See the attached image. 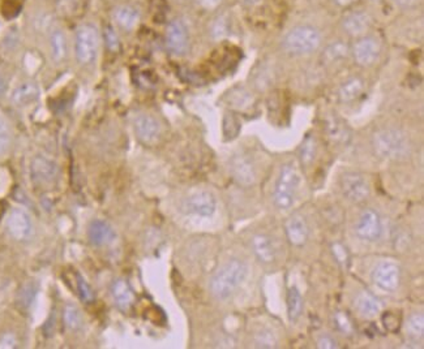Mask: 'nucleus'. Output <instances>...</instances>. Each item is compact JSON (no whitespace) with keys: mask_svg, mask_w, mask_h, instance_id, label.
Instances as JSON below:
<instances>
[{"mask_svg":"<svg viewBox=\"0 0 424 349\" xmlns=\"http://www.w3.org/2000/svg\"><path fill=\"white\" fill-rule=\"evenodd\" d=\"M248 268L247 265L234 258L226 265L222 266L219 271L210 279V292L217 300H228L234 295V292L239 288V286L247 277Z\"/></svg>","mask_w":424,"mask_h":349,"instance_id":"1","label":"nucleus"},{"mask_svg":"<svg viewBox=\"0 0 424 349\" xmlns=\"http://www.w3.org/2000/svg\"><path fill=\"white\" fill-rule=\"evenodd\" d=\"M372 147L376 154L384 159H401L406 157L410 149L409 140L400 129H381L372 137Z\"/></svg>","mask_w":424,"mask_h":349,"instance_id":"2","label":"nucleus"},{"mask_svg":"<svg viewBox=\"0 0 424 349\" xmlns=\"http://www.w3.org/2000/svg\"><path fill=\"white\" fill-rule=\"evenodd\" d=\"M321 36L312 26H296L283 38V48L292 55H305L320 46Z\"/></svg>","mask_w":424,"mask_h":349,"instance_id":"3","label":"nucleus"},{"mask_svg":"<svg viewBox=\"0 0 424 349\" xmlns=\"http://www.w3.org/2000/svg\"><path fill=\"white\" fill-rule=\"evenodd\" d=\"M99 47V34L93 25H81L74 36V55L81 65H89L96 61Z\"/></svg>","mask_w":424,"mask_h":349,"instance_id":"4","label":"nucleus"},{"mask_svg":"<svg viewBox=\"0 0 424 349\" xmlns=\"http://www.w3.org/2000/svg\"><path fill=\"white\" fill-rule=\"evenodd\" d=\"M301 182L298 171L292 165H285L279 172V180L273 195L274 205L281 210L290 209L295 201V192Z\"/></svg>","mask_w":424,"mask_h":349,"instance_id":"5","label":"nucleus"},{"mask_svg":"<svg viewBox=\"0 0 424 349\" xmlns=\"http://www.w3.org/2000/svg\"><path fill=\"white\" fill-rule=\"evenodd\" d=\"M341 189L347 200L361 204L370 197V185L361 173L347 172L341 178Z\"/></svg>","mask_w":424,"mask_h":349,"instance_id":"6","label":"nucleus"},{"mask_svg":"<svg viewBox=\"0 0 424 349\" xmlns=\"http://www.w3.org/2000/svg\"><path fill=\"white\" fill-rule=\"evenodd\" d=\"M355 232L359 239L368 241V242H375L383 235L381 218L375 210H371V209L364 210L361 218L358 219V223L355 226Z\"/></svg>","mask_w":424,"mask_h":349,"instance_id":"7","label":"nucleus"},{"mask_svg":"<svg viewBox=\"0 0 424 349\" xmlns=\"http://www.w3.org/2000/svg\"><path fill=\"white\" fill-rule=\"evenodd\" d=\"M372 280L378 288L385 292H394L400 287V267L393 262L383 261L374 268Z\"/></svg>","mask_w":424,"mask_h":349,"instance_id":"8","label":"nucleus"},{"mask_svg":"<svg viewBox=\"0 0 424 349\" xmlns=\"http://www.w3.org/2000/svg\"><path fill=\"white\" fill-rule=\"evenodd\" d=\"M7 231L13 240L26 241L33 233L32 219L24 210L13 209L7 218Z\"/></svg>","mask_w":424,"mask_h":349,"instance_id":"9","label":"nucleus"},{"mask_svg":"<svg viewBox=\"0 0 424 349\" xmlns=\"http://www.w3.org/2000/svg\"><path fill=\"white\" fill-rule=\"evenodd\" d=\"M380 43L374 36H362L352 47L354 59L362 67H370L375 64L380 56Z\"/></svg>","mask_w":424,"mask_h":349,"instance_id":"10","label":"nucleus"},{"mask_svg":"<svg viewBox=\"0 0 424 349\" xmlns=\"http://www.w3.org/2000/svg\"><path fill=\"white\" fill-rule=\"evenodd\" d=\"M184 209L199 217H212L217 209V201L212 193L197 192L185 200Z\"/></svg>","mask_w":424,"mask_h":349,"instance_id":"11","label":"nucleus"},{"mask_svg":"<svg viewBox=\"0 0 424 349\" xmlns=\"http://www.w3.org/2000/svg\"><path fill=\"white\" fill-rule=\"evenodd\" d=\"M188 30L181 20H172L166 29V46L170 52L183 55L188 50Z\"/></svg>","mask_w":424,"mask_h":349,"instance_id":"12","label":"nucleus"},{"mask_svg":"<svg viewBox=\"0 0 424 349\" xmlns=\"http://www.w3.org/2000/svg\"><path fill=\"white\" fill-rule=\"evenodd\" d=\"M134 132L145 144H152L161 136V125L156 118L148 114L139 115L134 123Z\"/></svg>","mask_w":424,"mask_h":349,"instance_id":"13","label":"nucleus"},{"mask_svg":"<svg viewBox=\"0 0 424 349\" xmlns=\"http://www.w3.org/2000/svg\"><path fill=\"white\" fill-rule=\"evenodd\" d=\"M230 171L234 179L244 187H250L256 181L254 165L245 156H235L231 159Z\"/></svg>","mask_w":424,"mask_h":349,"instance_id":"14","label":"nucleus"},{"mask_svg":"<svg viewBox=\"0 0 424 349\" xmlns=\"http://www.w3.org/2000/svg\"><path fill=\"white\" fill-rule=\"evenodd\" d=\"M285 229H286L287 240L290 241L291 245L294 246H303L308 240L310 229L304 218L301 215H292L289 218L286 220Z\"/></svg>","mask_w":424,"mask_h":349,"instance_id":"15","label":"nucleus"},{"mask_svg":"<svg viewBox=\"0 0 424 349\" xmlns=\"http://www.w3.org/2000/svg\"><path fill=\"white\" fill-rule=\"evenodd\" d=\"M89 240L92 244L97 245V246H105V245H109L112 241L115 240L117 237V233H115V229L111 227V224H109L108 222L105 220H93L89 226Z\"/></svg>","mask_w":424,"mask_h":349,"instance_id":"16","label":"nucleus"},{"mask_svg":"<svg viewBox=\"0 0 424 349\" xmlns=\"http://www.w3.org/2000/svg\"><path fill=\"white\" fill-rule=\"evenodd\" d=\"M342 28L349 36H363L371 28V17L365 12L350 13L343 19Z\"/></svg>","mask_w":424,"mask_h":349,"instance_id":"17","label":"nucleus"},{"mask_svg":"<svg viewBox=\"0 0 424 349\" xmlns=\"http://www.w3.org/2000/svg\"><path fill=\"white\" fill-rule=\"evenodd\" d=\"M58 173L57 165L48 158L37 157L32 162V178L37 182H49Z\"/></svg>","mask_w":424,"mask_h":349,"instance_id":"18","label":"nucleus"},{"mask_svg":"<svg viewBox=\"0 0 424 349\" xmlns=\"http://www.w3.org/2000/svg\"><path fill=\"white\" fill-rule=\"evenodd\" d=\"M254 254L263 264H272L276 260V251L273 242L267 235H256L252 239Z\"/></svg>","mask_w":424,"mask_h":349,"instance_id":"19","label":"nucleus"},{"mask_svg":"<svg viewBox=\"0 0 424 349\" xmlns=\"http://www.w3.org/2000/svg\"><path fill=\"white\" fill-rule=\"evenodd\" d=\"M39 98V87L34 83H25L20 85L12 94V102L14 106L25 107L34 103Z\"/></svg>","mask_w":424,"mask_h":349,"instance_id":"20","label":"nucleus"},{"mask_svg":"<svg viewBox=\"0 0 424 349\" xmlns=\"http://www.w3.org/2000/svg\"><path fill=\"white\" fill-rule=\"evenodd\" d=\"M112 297L119 309L128 310L134 302V290L125 280L119 279L112 284Z\"/></svg>","mask_w":424,"mask_h":349,"instance_id":"21","label":"nucleus"},{"mask_svg":"<svg viewBox=\"0 0 424 349\" xmlns=\"http://www.w3.org/2000/svg\"><path fill=\"white\" fill-rule=\"evenodd\" d=\"M114 19L121 29L132 30L140 21V13L131 6H121L114 11Z\"/></svg>","mask_w":424,"mask_h":349,"instance_id":"22","label":"nucleus"},{"mask_svg":"<svg viewBox=\"0 0 424 349\" xmlns=\"http://www.w3.org/2000/svg\"><path fill=\"white\" fill-rule=\"evenodd\" d=\"M355 306H356L358 312L367 318L375 317L380 313V309H381L378 300L368 290H362L358 295V297L355 300Z\"/></svg>","mask_w":424,"mask_h":349,"instance_id":"23","label":"nucleus"},{"mask_svg":"<svg viewBox=\"0 0 424 349\" xmlns=\"http://www.w3.org/2000/svg\"><path fill=\"white\" fill-rule=\"evenodd\" d=\"M49 41L52 59L57 63H61L67 56V36L61 29L55 28L50 33Z\"/></svg>","mask_w":424,"mask_h":349,"instance_id":"24","label":"nucleus"},{"mask_svg":"<svg viewBox=\"0 0 424 349\" xmlns=\"http://www.w3.org/2000/svg\"><path fill=\"white\" fill-rule=\"evenodd\" d=\"M363 86V80L359 78V77H352L350 80H347L346 83H343L339 93L341 102H343V103L352 102L355 98H358L359 94L362 93Z\"/></svg>","mask_w":424,"mask_h":349,"instance_id":"25","label":"nucleus"},{"mask_svg":"<svg viewBox=\"0 0 424 349\" xmlns=\"http://www.w3.org/2000/svg\"><path fill=\"white\" fill-rule=\"evenodd\" d=\"M303 310V299L302 295L295 287L289 289L287 292V314L292 322L298 321Z\"/></svg>","mask_w":424,"mask_h":349,"instance_id":"26","label":"nucleus"},{"mask_svg":"<svg viewBox=\"0 0 424 349\" xmlns=\"http://www.w3.org/2000/svg\"><path fill=\"white\" fill-rule=\"evenodd\" d=\"M349 54V47L346 43L337 41V42H333L330 43L325 51H324V55L323 58L327 61V63H333V61H341L343 58H346Z\"/></svg>","mask_w":424,"mask_h":349,"instance_id":"27","label":"nucleus"},{"mask_svg":"<svg viewBox=\"0 0 424 349\" xmlns=\"http://www.w3.org/2000/svg\"><path fill=\"white\" fill-rule=\"evenodd\" d=\"M406 332L412 339H421L424 334V315L422 313H415L410 315L406 324Z\"/></svg>","mask_w":424,"mask_h":349,"instance_id":"28","label":"nucleus"},{"mask_svg":"<svg viewBox=\"0 0 424 349\" xmlns=\"http://www.w3.org/2000/svg\"><path fill=\"white\" fill-rule=\"evenodd\" d=\"M316 156V141L314 137H307L299 150V159L304 166L312 163Z\"/></svg>","mask_w":424,"mask_h":349,"instance_id":"29","label":"nucleus"},{"mask_svg":"<svg viewBox=\"0 0 424 349\" xmlns=\"http://www.w3.org/2000/svg\"><path fill=\"white\" fill-rule=\"evenodd\" d=\"M327 134L334 141H345L347 137V128L339 119H332L327 123Z\"/></svg>","mask_w":424,"mask_h":349,"instance_id":"30","label":"nucleus"},{"mask_svg":"<svg viewBox=\"0 0 424 349\" xmlns=\"http://www.w3.org/2000/svg\"><path fill=\"white\" fill-rule=\"evenodd\" d=\"M63 318H64V324L70 330H76L81 325V314L77 310V308L73 306V305L65 306Z\"/></svg>","mask_w":424,"mask_h":349,"instance_id":"31","label":"nucleus"},{"mask_svg":"<svg viewBox=\"0 0 424 349\" xmlns=\"http://www.w3.org/2000/svg\"><path fill=\"white\" fill-rule=\"evenodd\" d=\"M254 343L259 348H274L277 346V339L270 330H261L254 335Z\"/></svg>","mask_w":424,"mask_h":349,"instance_id":"32","label":"nucleus"},{"mask_svg":"<svg viewBox=\"0 0 424 349\" xmlns=\"http://www.w3.org/2000/svg\"><path fill=\"white\" fill-rule=\"evenodd\" d=\"M330 249H332V254L334 260L337 261V264L342 266L343 268H347L350 264V254L347 252V248L341 242H334L332 244Z\"/></svg>","mask_w":424,"mask_h":349,"instance_id":"33","label":"nucleus"},{"mask_svg":"<svg viewBox=\"0 0 424 349\" xmlns=\"http://www.w3.org/2000/svg\"><path fill=\"white\" fill-rule=\"evenodd\" d=\"M37 293V287L33 283H28L25 284L24 287L20 290L19 293V297H17V302L19 305H21L23 308H29L30 304L34 300Z\"/></svg>","mask_w":424,"mask_h":349,"instance_id":"34","label":"nucleus"},{"mask_svg":"<svg viewBox=\"0 0 424 349\" xmlns=\"http://www.w3.org/2000/svg\"><path fill=\"white\" fill-rule=\"evenodd\" d=\"M334 322L341 332L346 335H352L354 327H352V319L345 312H337L334 314Z\"/></svg>","mask_w":424,"mask_h":349,"instance_id":"35","label":"nucleus"},{"mask_svg":"<svg viewBox=\"0 0 424 349\" xmlns=\"http://www.w3.org/2000/svg\"><path fill=\"white\" fill-rule=\"evenodd\" d=\"M11 142V131L8 123L0 115V153H3Z\"/></svg>","mask_w":424,"mask_h":349,"instance_id":"36","label":"nucleus"},{"mask_svg":"<svg viewBox=\"0 0 424 349\" xmlns=\"http://www.w3.org/2000/svg\"><path fill=\"white\" fill-rule=\"evenodd\" d=\"M77 286H79V296L80 299L85 302H92L93 300V292L92 288L89 287V284L84 280V277H77Z\"/></svg>","mask_w":424,"mask_h":349,"instance_id":"37","label":"nucleus"},{"mask_svg":"<svg viewBox=\"0 0 424 349\" xmlns=\"http://www.w3.org/2000/svg\"><path fill=\"white\" fill-rule=\"evenodd\" d=\"M105 41L111 51H117L119 48V38L111 26L105 28Z\"/></svg>","mask_w":424,"mask_h":349,"instance_id":"38","label":"nucleus"},{"mask_svg":"<svg viewBox=\"0 0 424 349\" xmlns=\"http://www.w3.org/2000/svg\"><path fill=\"white\" fill-rule=\"evenodd\" d=\"M19 344V340L13 332H6L0 337V348L12 349L16 348Z\"/></svg>","mask_w":424,"mask_h":349,"instance_id":"39","label":"nucleus"},{"mask_svg":"<svg viewBox=\"0 0 424 349\" xmlns=\"http://www.w3.org/2000/svg\"><path fill=\"white\" fill-rule=\"evenodd\" d=\"M383 321H384V325L388 328L389 331H396V330H398V326H400L398 322H400V321H398V318H397L394 314H385L384 318H383Z\"/></svg>","mask_w":424,"mask_h":349,"instance_id":"40","label":"nucleus"},{"mask_svg":"<svg viewBox=\"0 0 424 349\" xmlns=\"http://www.w3.org/2000/svg\"><path fill=\"white\" fill-rule=\"evenodd\" d=\"M317 347L321 349H334L339 348V344L333 337L325 335V337H321L319 339Z\"/></svg>","mask_w":424,"mask_h":349,"instance_id":"41","label":"nucleus"},{"mask_svg":"<svg viewBox=\"0 0 424 349\" xmlns=\"http://www.w3.org/2000/svg\"><path fill=\"white\" fill-rule=\"evenodd\" d=\"M225 34H226V20L221 17V19L217 20V23L214 24L213 36H216V38H219V36H223Z\"/></svg>","mask_w":424,"mask_h":349,"instance_id":"42","label":"nucleus"},{"mask_svg":"<svg viewBox=\"0 0 424 349\" xmlns=\"http://www.w3.org/2000/svg\"><path fill=\"white\" fill-rule=\"evenodd\" d=\"M197 3L200 4V7H203L204 10L212 11L216 10L219 4L222 3V0H197Z\"/></svg>","mask_w":424,"mask_h":349,"instance_id":"43","label":"nucleus"},{"mask_svg":"<svg viewBox=\"0 0 424 349\" xmlns=\"http://www.w3.org/2000/svg\"><path fill=\"white\" fill-rule=\"evenodd\" d=\"M396 1L398 3V6H401L402 8H410L416 3V0H396Z\"/></svg>","mask_w":424,"mask_h":349,"instance_id":"44","label":"nucleus"},{"mask_svg":"<svg viewBox=\"0 0 424 349\" xmlns=\"http://www.w3.org/2000/svg\"><path fill=\"white\" fill-rule=\"evenodd\" d=\"M356 0H334V3L339 6V7H349L354 4Z\"/></svg>","mask_w":424,"mask_h":349,"instance_id":"45","label":"nucleus"}]
</instances>
